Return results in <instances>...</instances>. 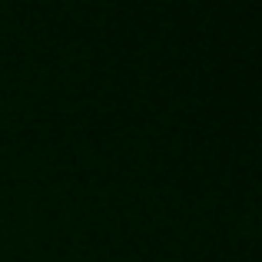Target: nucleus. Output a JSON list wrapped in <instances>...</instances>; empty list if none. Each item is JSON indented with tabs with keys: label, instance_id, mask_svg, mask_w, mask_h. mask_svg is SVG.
I'll list each match as a JSON object with an SVG mask.
<instances>
[]
</instances>
